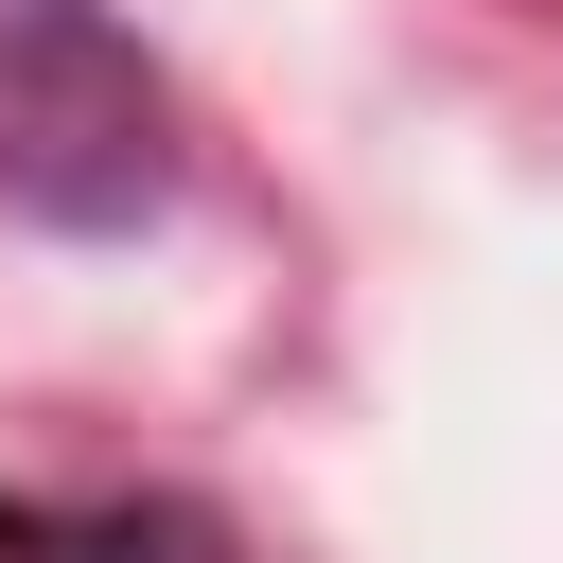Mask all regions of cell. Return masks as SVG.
I'll return each mask as SVG.
<instances>
[{"mask_svg":"<svg viewBox=\"0 0 563 563\" xmlns=\"http://www.w3.org/2000/svg\"><path fill=\"white\" fill-rule=\"evenodd\" d=\"M53 563H211V545H176V528H70Z\"/></svg>","mask_w":563,"mask_h":563,"instance_id":"cell-2","label":"cell"},{"mask_svg":"<svg viewBox=\"0 0 563 563\" xmlns=\"http://www.w3.org/2000/svg\"><path fill=\"white\" fill-rule=\"evenodd\" d=\"M176 88L158 53L106 18V0H0V211L18 229H70V246H123L176 211Z\"/></svg>","mask_w":563,"mask_h":563,"instance_id":"cell-1","label":"cell"}]
</instances>
